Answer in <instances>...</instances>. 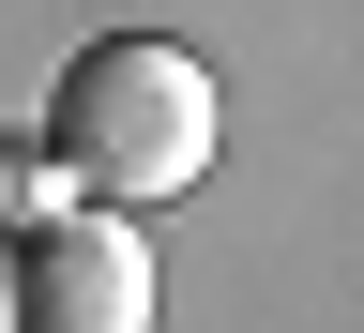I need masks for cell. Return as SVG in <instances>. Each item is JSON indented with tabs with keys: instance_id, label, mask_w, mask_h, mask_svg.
<instances>
[{
	"instance_id": "1",
	"label": "cell",
	"mask_w": 364,
	"mask_h": 333,
	"mask_svg": "<svg viewBox=\"0 0 364 333\" xmlns=\"http://www.w3.org/2000/svg\"><path fill=\"white\" fill-rule=\"evenodd\" d=\"M61 167H76V197H107V212L182 197V182L213 167V76L182 61V45H152V31L91 45L61 76Z\"/></svg>"
},
{
	"instance_id": "2",
	"label": "cell",
	"mask_w": 364,
	"mask_h": 333,
	"mask_svg": "<svg viewBox=\"0 0 364 333\" xmlns=\"http://www.w3.org/2000/svg\"><path fill=\"white\" fill-rule=\"evenodd\" d=\"M16 333H152V243H136L122 212H76L61 182H31Z\"/></svg>"
}]
</instances>
